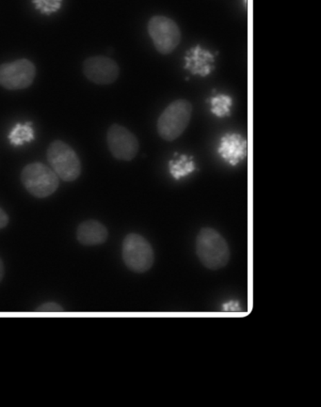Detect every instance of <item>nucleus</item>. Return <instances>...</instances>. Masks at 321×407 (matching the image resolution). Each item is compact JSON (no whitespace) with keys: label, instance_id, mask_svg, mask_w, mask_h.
<instances>
[{"label":"nucleus","instance_id":"f3484780","mask_svg":"<svg viewBox=\"0 0 321 407\" xmlns=\"http://www.w3.org/2000/svg\"><path fill=\"white\" fill-rule=\"evenodd\" d=\"M38 312H62L64 310L61 306L56 304V303L50 302L46 303V304L41 305V307L37 308Z\"/></svg>","mask_w":321,"mask_h":407},{"label":"nucleus","instance_id":"ddd939ff","mask_svg":"<svg viewBox=\"0 0 321 407\" xmlns=\"http://www.w3.org/2000/svg\"><path fill=\"white\" fill-rule=\"evenodd\" d=\"M30 124H17V126H15L9 135L10 143L15 145V146H19V145L32 141L35 139V132H33V129L31 128Z\"/></svg>","mask_w":321,"mask_h":407},{"label":"nucleus","instance_id":"6e6552de","mask_svg":"<svg viewBox=\"0 0 321 407\" xmlns=\"http://www.w3.org/2000/svg\"><path fill=\"white\" fill-rule=\"evenodd\" d=\"M108 149L116 159L131 161L138 155V139L126 127L113 124L107 134Z\"/></svg>","mask_w":321,"mask_h":407},{"label":"nucleus","instance_id":"2eb2a0df","mask_svg":"<svg viewBox=\"0 0 321 407\" xmlns=\"http://www.w3.org/2000/svg\"><path fill=\"white\" fill-rule=\"evenodd\" d=\"M212 112L217 117L228 115L231 110V98L225 95H219L212 99Z\"/></svg>","mask_w":321,"mask_h":407},{"label":"nucleus","instance_id":"a211bd4d","mask_svg":"<svg viewBox=\"0 0 321 407\" xmlns=\"http://www.w3.org/2000/svg\"><path fill=\"white\" fill-rule=\"evenodd\" d=\"M9 223V217L3 209L0 208V229H3Z\"/></svg>","mask_w":321,"mask_h":407},{"label":"nucleus","instance_id":"dca6fc26","mask_svg":"<svg viewBox=\"0 0 321 407\" xmlns=\"http://www.w3.org/2000/svg\"><path fill=\"white\" fill-rule=\"evenodd\" d=\"M33 3L41 14H50L61 9L62 0H33Z\"/></svg>","mask_w":321,"mask_h":407},{"label":"nucleus","instance_id":"9b49d317","mask_svg":"<svg viewBox=\"0 0 321 407\" xmlns=\"http://www.w3.org/2000/svg\"><path fill=\"white\" fill-rule=\"evenodd\" d=\"M108 237L107 228L97 220H87L77 228V240L84 246L101 245L107 241Z\"/></svg>","mask_w":321,"mask_h":407},{"label":"nucleus","instance_id":"39448f33","mask_svg":"<svg viewBox=\"0 0 321 407\" xmlns=\"http://www.w3.org/2000/svg\"><path fill=\"white\" fill-rule=\"evenodd\" d=\"M123 260L135 273H145L152 268L155 252L151 244L138 233H129L123 242Z\"/></svg>","mask_w":321,"mask_h":407},{"label":"nucleus","instance_id":"423d86ee","mask_svg":"<svg viewBox=\"0 0 321 407\" xmlns=\"http://www.w3.org/2000/svg\"><path fill=\"white\" fill-rule=\"evenodd\" d=\"M147 28L155 48L162 55H169L180 45V28L171 18L155 15L149 20Z\"/></svg>","mask_w":321,"mask_h":407},{"label":"nucleus","instance_id":"f8f14e48","mask_svg":"<svg viewBox=\"0 0 321 407\" xmlns=\"http://www.w3.org/2000/svg\"><path fill=\"white\" fill-rule=\"evenodd\" d=\"M186 67L193 74L207 76L213 69V56L208 51L197 46L186 57Z\"/></svg>","mask_w":321,"mask_h":407},{"label":"nucleus","instance_id":"0eeeda50","mask_svg":"<svg viewBox=\"0 0 321 407\" xmlns=\"http://www.w3.org/2000/svg\"><path fill=\"white\" fill-rule=\"evenodd\" d=\"M35 66L28 59H17L0 66V86L9 90L27 89L35 81Z\"/></svg>","mask_w":321,"mask_h":407},{"label":"nucleus","instance_id":"4468645a","mask_svg":"<svg viewBox=\"0 0 321 407\" xmlns=\"http://www.w3.org/2000/svg\"><path fill=\"white\" fill-rule=\"evenodd\" d=\"M193 170L194 163L191 160L186 159L185 157L172 163V166H171V172L175 179H180L190 175Z\"/></svg>","mask_w":321,"mask_h":407},{"label":"nucleus","instance_id":"1a4fd4ad","mask_svg":"<svg viewBox=\"0 0 321 407\" xmlns=\"http://www.w3.org/2000/svg\"><path fill=\"white\" fill-rule=\"evenodd\" d=\"M83 72L95 84L110 85L118 79L120 67L117 62L108 57H92L83 63Z\"/></svg>","mask_w":321,"mask_h":407},{"label":"nucleus","instance_id":"20e7f679","mask_svg":"<svg viewBox=\"0 0 321 407\" xmlns=\"http://www.w3.org/2000/svg\"><path fill=\"white\" fill-rule=\"evenodd\" d=\"M46 157L52 170L62 181H76L81 175V162L79 155L66 142H52Z\"/></svg>","mask_w":321,"mask_h":407},{"label":"nucleus","instance_id":"f257e3e1","mask_svg":"<svg viewBox=\"0 0 321 407\" xmlns=\"http://www.w3.org/2000/svg\"><path fill=\"white\" fill-rule=\"evenodd\" d=\"M196 254L202 264L211 270L224 268L230 260V248L226 240L212 228H204L199 232Z\"/></svg>","mask_w":321,"mask_h":407},{"label":"nucleus","instance_id":"7ed1b4c3","mask_svg":"<svg viewBox=\"0 0 321 407\" xmlns=\"http://www.w3.org/2000/svg\"><path fill=\"white\" fill-rule=\"evenodd\" d=\"M59 179L52 168L43 163H32L23 168L21 181L28 193L35 198L51 196L59 188Z\"/></svg>","mask_w":321,"mask_h":407},{"label":"nucleus","instance_id":"6ab92c4d","mask_svg":"<svg viewBox=\"0 0 321 407\" xmlns=\"http://www.w3.org/2000/svg\"><path fill=\"white\" fill-rule=\"evenodd\" d=\"M3 274H4L3 263H2L1 259H0V281H1L2 277H3Z\"/></svg>","mask_w":321,"mask_h":407},{"label":"nucleus","instance_id":"f03ea898","mask_svg":"<svg viewBox=\"0 0 321 407\" xmlns=\"http://www.w3.org/2000/svg\"><path fill=\"white\" fill-rule=\"evenodd\" d=\"M193 115V105L186 99L171 103L160 114L157 128L159 137L166 141H173L182 136L188 128Z\"/></svg>","mask_w":321,"mask_h":407},{"label":"nucleus","instance_id":"9d476101","mask_svg":"<svg viewBox=\"0 0 321 407\" xmlns=\"http://www.w3.org/2000/svg\"><path fill=\"white\" fill-rule=\"evenodd\" d=\"M219 152L225 161L237 165L247 155V142L238 135H227L222 137Z\"/></svg>","mask_w":321,"mask_h":407}]
</instances>
